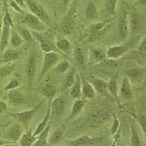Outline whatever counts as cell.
<instances>
[{
    "label": "cell",
    "mask_w": 146,
    "mask_h": 146,
    "mask_svg": "<svg viewBox=\"0 0 146 146\" xmlns=\"http://www.w3.org/2000/svg\"><path fill=\"white\" fill-rule=\"evenodd\" d=\"M45 101V98L43 99V100L40 102L37 105H36L32 109H29V110L19 112H9L8 115L13 119H14L16 121L20 123L24 127L25 131H28L29 125L31 123L39 109H40Z\"/></svg>",
    "instance_id": "cell-1"
},
{
    "label": "cell",
    "mask_w": 146,
    "mask_h": 146,
    "mask_svg": "<svg viewBox=\"0 0 146 146\" xmlns=\"http://www.w3.org/2000/svg\"><path fill=\"white\" fill-rule=\"evenodd\" d=\"M25 129L18 122H9L0 133V138L3 140L18 143Z\"/></svg>",
    "instance_id": "cell-2"
},
{
    "label": "cell",
    "mask_w": 146,
    "mask_h": 146,
    "mask_svg": "<svg viewBox=\"0 0 146 146\" xmlns=\"http://www.w3.org/2000/svg\"><path fill=\"white\" fill-rule=\"evenodd\" d=\"M20 23L26 28L36 33H44L47 28L45 23L30 13L23 15Z\"/></svg>",
    "instance_id": "cell-3"
},
{
    "label": "cell",
    "mask_w": 146,
    "mask_h": 146,
    "mask_svg": "<svg viewBox=\"0 0 146 146\" xmlns=\"http://www.w3.org/2000/svg\"><path fill=\"white\" fill-rule=\"evenodd\" d=\"M26 7L30 13L36 16L39 19L47 26L50 24L51 18L45 9L34 0H25Z\"/></svg>",
    "instance_id": "cell-4"
},
{
    "label": "cell",
    "mask_w": 146,
    "mask_h": 146,
    "mask_svg": "<svg viewBox=\"0 0 146 146\" xmlns=\"http://www.w3.org/2000/svg\"><path fill=\"white\" fill-rule=\"evenodd\" d=\"M59 61L58 54L54 52L45 53L43 59V63L40 73L38 81H40L45 78L46 74L53 69Z\"/></svg>",
    "instance_id": "cell-5"
},
{
    "label": "cell",
    "mask_w": 146,
    "mask_h": 146,
    "mask_svg": "<svg viewBox=\"0 0 146 146\" xmlns=\"http://www.w3.org/2000/svg\"><path fill=\"white\" fill-rule=\"evenodd\" d=\"M33 36L36 38L40 44V47L42 50L45 53L46 52H54L58 54L62 55L60 51L58 50L57 48H56L55 44L48 37L42 34V33H36L32 31Z\"/></svg>",
    "instance_id": "cell-6"
},
{
    "label": "cell",
    "mask_w": 146,
    "mask_h": 146,
    "mask_svg": "<svg viewBox=\"0 0 146 146\" xmlns=\"http://www.w3.org/2000/svg\"><path fill=\"white\" fill-rule=\"evenodd\" d=\"M103 139L100 137H91L89 135H82L70 141H67V146H90L100 144Z\"/></svg>",
    "instance_id": "cell-7"
},
{
    "label": "cell",
    "mask_w": 146,
    "mask_h": 146,
    "mask_svg": "<svg viewBox=\"0 0 146 146\" xmlns=\"http://www.w3.org/2000/svg\"><path fill=\"white\" fill-rule=\"evenodd\" d=\"M129 33V25L128 13L126 9L121 12L118 21V35L121 39H125L128 37Z\"/></svg>",
    "instance_id": "cell-8"
},
{
    "label": "cell",
    "mask_w": 146,
    "mask_h": 146,
    "mask_svg": "<svg viewBox=\"0 0 146 146\" xmlns=\"http://www.w3.org/2000/svg\"><path fill=\"white\" fill-rule=\"evenodd\" d=\"M66 100L63 96L56 97L50 102L52 115L60 117L64 114L65 109Z\"/></svg>",
    "instance_id": "cell-9"
},
{
    "label": "cell",
    "mask_w": 146,
    "mask_h": 146,
    "mask_svg": "<svg viewBox=\"0 0 146 146\" xmlns=\"http://www.w3.org/2000/svg\"><path fill=\"white\" fill-rule=\"evenodd\" d=\"M119 94L121 98L126 101L132 100L134 96L133 89L131 84V82L127 78H124L122 80L121 88L119 89Z\"/></svg>",
    "instance_id": "cell-10"
},
{
    "label": "cell",
    "mask_w": 146,
    "mask_h": 146,
    "mask_svg": "<svg viewBox=\"0 0 146 146\" xmlns=\"http://www.w3.org/2000/svg\"><path fill=\"white\" fill-rule=\"evenodd\" d=\"M21 57V52L17 49H10L5 50L0 56V63L1 64H10L18 60Z\"/></svg>",
    "instance_id": "cell-11"
},
{
    "label": "cell",
    "mask_w": 146,
    "mask_h": 146,
    "mask_svg": "<svg viewBox=\"0 0 146 146\" xmlns=\"http://www.w3.org/2000/svg\"><path fill=\"white\" fill-rule=\"evenodd\" d=\"M129 50L127 46L124 45L114 46L110 47L106 52L107 59L117 60L122 57Z\"/></svg>",
    "instance_id": "cell-12"
},
{
    "label": "cell",
    "mask_w": 146,
    "mask_h": 146,
    "mask_svg": "<svg viewBox=\"0 0 146 146\" xmlns=\"http://www.w3.org/2000/svg\"><path fill=\"white\" fill-rule=\"evenodd\" d=\"M87 102L88 101L87 99H74L72 109L67 119L68 122L72 121V119H74L79 114H81V112L84 110L85 106L86 104L87 103Z\"/></svg>",
    "instance_id": "cell-13"
},
{
    "label": "cell",
    "mask_w": 146,
    "mask_h": 146,
    "mask_svg": "<svg viewBox=\"0 0 146 146\" xmlns=\"http://www.w3.org/2000/svg\"><path fill=\"white\" fill-rule=\"evenodd\" d=\"M126 74L129 81L132 82H140L145 76V69L142 68H135L128 69L125 71Z\"/></svg>",
    "instance_id": "cell-14"
},
{
    "label": "cell",
    "mask_w": 146,
    "mask_h": 146,
    "mask_svg": "<svg viewBox=\"0 0 146 146\" xmlns=\"http://www.w3.org/2000/svg\"><path fill=\"white\" fill-rule=\"evenodd\" d=\"M8 98L9 104L13 106H21L26 102L25 95L17 89L8 91Z\"/></svg>",
    "instance_id": "cell-15"
},
{
    "label": "cell",
    "mask_w": 146,
    "mask_h": 146,
    "mask_svg": "<svg viewBox=\"0 0 146 146\" xmlns=\"http://www.w3.org/2000/svg\"><path fill=\"white\" fill-rule=\"evenodd\" d=\"M94 87L96 93L101 95H109L107 88V82L102 79L94 78L89 81Z\"/></svg>",
    "instance_id": "cell-16"
},
{
    "label": "cell",
    "mask_w": 146,
    "mask_h": 146,
    "mask_svg": "<svg viewBox=\"0 0 146 146\" xmlns=\"http://www.w3.org/2000/svg\"><path fill=\"white\" fill-rule=\"evenodd\" d=\"M64 131L65 127L64 125H62L56 128L52 133L48 135V143L52 146H56V145L62 140Z\"/></svg>",
    "instance_id": "cell-17"
},
{
    "label": "cell",
    "mask_w": 146,
    "mask_h": 146,
    "mask_svg": "<svg viewBox=\"0 0 146 146\" xmlns=\"http://www.w3.org/2000/svg\"><path fill=\"white\" fill-rule=\"evenodd\" d=\"M37 66V59L35 55L29 56L25 65V72L29 80H32L35 75Z\"/></svg>",
    "instance_id": "cell-18"
},
{
    "label": "cell",
    "mask_w": 146,
    "mask_h": 146,
    "mask_svg": "<svg viewBox=\"0 0 146 146\" xmlns=\"http://www.w3.org/2000/svg\"><path fill=\"white\" fill-rule=\"evenodd\" d=\"M82 94L88 99H93L96 96V92L90 82L81 76Z\"/></svg>",
    "instance_id": "cell-19"
},
{
    "label": "cell",
    "mask_w": 146,
    "mask_h": 146,
    "mask_svg": "<svg viewBox=\"0 0 146 146\" xmlns=\"http://www.w3.org/2000/svg\"><path fill=\"white\" fill-rule=\"evenodd\" d=\"M56 48L64 56H70L72 54V46L66 39H60L55 43Z\"/></svg>",
    "instance_id": "cell-20"
},
{
    "label": "cell",
    "mask_w": 146,
    "mask_h": 146,
    "mask_svg": "<svg viewBox=\"0 0 146 146\" xmlns=\"http://www.w3.org/2000/svg\"><path fill=\"white\" fill-rule=\"evenodd\" d=\"M52 101H48V108H47V110H46V114L44 116L43 120L40 122L38 125H37V127L35 129V130L33 132V134L36 137L41 133V132L44 130V129L46 127V125H48V122L50 121V118L52 116L51 114V109H50V102Z\"/></svg>",
    "instance_id": "cell-21"
},
{
    "label": "cell",
    "mask_w": 146,
    "mask_h": 146,
    "mask_svg": "<svg viewBox=\"0 0 146 146\" xmlns=\"http://www.w3.org/2000/svg\"><path fill=\"white\" fill-rule=\"evenodd\" d=\"M70 95L74 99H81L82 96V79L81 75L77 73L74 84L70 88Z\"/></svg>",
    "instance_id": "cell-22"
},
{
    "label": "cell",
    "mask_w": 146,
    "mask_h": 146,
    "mask_svg": "<svg viewBox=\"0 0 146 146\" xmlns=\"http://www.w3.org/2000/svg\"><path fill=\"white\" fill-rule=\"evenodd\" d=\"M10 27L3 25L1 37H0V51L1 53L4 52L9 44L10 39Z\"/></svg>",
    "instance_id": "cell-23"
},
{
    "label": "cell",
    "mask_w": 146,
    "mask_h": 146,
    "mask_svg": "<svg viewBox=\"0 0 146 146\" xmlns=\"http://www.w3.org/2000/svg\"><path fill=\"white\" fill-rule=\"evenodd\" d=\"M107 59L106 52L100 49H92L90 52V61L94 64H99Z\"/></svg>",
    "instance_id": "cell-24"
},
{
    "label": "cell",
    "mask_w": 146,
    "mask_h": 146,
    "mask_svg": "<svg viewBox=\"0 0 146 146\" xmlns=\"http://www.w3.org/2000/svg\"><path fill=\"white\" fill-rule=\"evenodd\" d=\"M117 76H113L107 82V88L109 95H111L115 100H119V89L117 85Z\"/></svg>",
    "instance_id": "cell-25"
},
{
    "label": "cell",
    "mask_w": 146,
    "mask_h": 146,
    "mask_svg": "<svg viewBox=\"0 0 146 146\" xmlns=\"http://www.w3.org/2000/svg\"><path fill=\"white\" fill-rule=\"evenodd\" d=\"M111 115L104 109H98L92 115V119L94 122L97 124H103L110 120Z\"/></svg>",
    "instance_id": "cell-26"
},
{
    "label": "cell",
    "mask_w": 146,
    "mask_h": 146,
    "mask_svg": "<svg viewBox=\"0 0 146 146\" xmlns=\"http://www.w3.org/2000/svg\"><path fill=\"white\" fill-rule=\"evenodd\" d=\"M32 130L26 131L23 133L22 136L19 139V146H32L34 142L36 141L37 137H36L33 134Z\"/></svg>",
    "instance_id": "cell-27"
},
{
    "label": "cell",
    "mask_w": 146,
    "mask_h": 146,
    "mask_svg": "<svg viewBox=\"0 0 146 146\" xmlns=\"http://www.w3.org/2000/svg\"><path fill=\"white\" fill-rule=\"evenodd\" d=\"M131 129V146H142L141 139L139 136L137 129L133 122V119L130 120Z\"/></svg>",
    "instance_id": "cell-28"
},
{
    "label": "cell",
    "mask_w": 146,
    "mask_h": 146,
    "mask_svg": "<svg viewBox=\"0 0 146 146\" xmlns=\"http://www.w3.org/2000/svg\"><path fill=\"white\" fill-rule=\"evenodd\" d=\"M57 92V88L54 84H46L41 88V92L46 99L52 101Z\"/></svg>",
    "instance_id": "cell-29"
},
{
    "label": "cell",
    "mask_w": 146,
    "mask_h": 146,
    "mask_svg": "<svg viewBox=\"0 0 146 146\" xmlns=\"http://www.w3.org/2000/svg\"><path fill=\"white\" fill-rule=\"evenodd\" d=\"M15 29L24 41H31L33 39L31 31L25 26L21 25H15Z\"/></svg>",
    "instance_id": "cell-30"
},
{
    "label": "cell",
    "mask_w": 146,
    "mask_h": 146,
    "mask_svg": "<svg viewBox=\"0 0 146 146\" xmlns=\"http://www.w3.org/2000/svg\"><path fill=\"white\" fill-rule=\"evenodd\" d=\"M129 25L130 26L132 33L133 34H136L140 30L141 28V19L139 17L137 13H132L129 18Z\"/></svg>",
    "instance_id": "cell-31"
},
{
    "label": "cell",
    "mask_w": 146,
    "mask_h": 146,
    "mask_svg": "<svg viewBox=\"0 0 146 146\" xmlns=\"http://www.w3.org/2000/svg\"><path fill=\"white\" fill-rule=\"evenodd\" d=\"M67 75L65 76L64 88L65 90L70 89L72 86L74 84L75 80V76L77 74L76 69L75 68H70L69 70L67 72Z\"/></svg>",
    "instance_id": "cell-32"
},
{
    "label": "cell",
    "mask_w": 146,
    "mask_h": 146,
    "mask_svg": "<svg viewBox=\"0 0 146 146\" xmlns=\"http://www.w3.org/2000/svg\"><path fill=\"white\" fill-rule=\"evenodd\" d=\"M9 42L14 49H18L21 46L24 42V41L23 40V39L15 28H11Z\"/></svg>",
    "instance_id": "cell-33"
},
{
    "label": "cell",
    "mask_w": 146,
    "mask_h": 146,
    "mask_svg": "<svg viewBox=\"0 0 146 146\" xmlns=\"http://www.w3.org/2000/svg\"><path fill=\"white\" fill-rule=\"evenodd\" d=\"M75 28V23L70 19H67L64 21L60 26V30L65 35H70L74 32Z\"/></svg>",
    "instance_id": "cell-34"
},
{
    "label": "cell",
    "mask_w": 146,
    "mask_h": 146,
    "mask_svg": "<svg viewBox=\"0 0 146 146\" xmlns=\"http://www.w3.org/2000/svg\"><path fill=\"white\" fill-rule=\"evenodd\" d=\"M74 56L75 61L80 66H84L86 63V57L83 49L77 48L74 51Z\"/></svg>",
    "instance_id": "cell-35"
},
{
    "label": "cell",
    "mask_w": 146,
    "mask_h": 146,
    "mask_svg": "<svg viewBox=\"0 0 146 146\" xmlns=\"http://www.w3.org/2000/svg\"><path fill=\"white\" fill-rule=\"evenodd\" d=\"M16 65L15 64H6L0 67V81L7 78L15 70Z\"/></svg>",
    "instance_id": "cell-36"
},
{
    "label": "cell",
    "mask_w": 146,
    "mask_h": 146,
    "mask_svg": "<svg viewBox=\"0 0 146 146\" xmlns=\"http://www.w3.org/2000/svg\"><path fill=\"white\" fill-rule=\"evenodd\" d=\"M70 68V63L67 60H64L57 63L55 67L53 68V71L56 74H62L67 72Z\"/></svg>",
    "instance_id": "cell-37"
},
{
    "label": "cell",
    "mask_w": 146,
    "mask_h": 146,
    "mask_svg": "<svg viewBox=\"0 0 146 146\" xmlns=\"http://www.w3.org/2000/svg\"><path fill=\"white\" fill-rule=\"evenodd\" d=\"M134 117V120L137 122L139 125L140 126L141 131L144 135H146V114L145 112L139 113L137 114H131Z\"/></svg>",
    "instance_id": "cell-38"
},
{
    "label": "cell",
    "mask_w": 146,
    "mask_h": 146,
    "mask_svg": "<svg viewBox=\"0 0 146 146\" xmlns=\"http://www.w3.org/2000/svg\"><path fill=\"white\" fill-rule=\"evenodd\" d=\"M85 16L89 19H95L98 17V11L94 3H88L85 8Z\"/></svg>",
    "instance_id": "cell-39"
},
{
    "label": "cell",
    "mask_w": 146,
    "mask_h": 146,
    "mask_svg": "<svg viewBox=\"0 0 146 146\" xmlns=\"http://www.w3.org/2000/svg\"><path fill=\"white\" fill-rule=\"evenodd\" d=\"M2 23L3 25L9 26L11 28H15V25L14 23V21H13V19L10 13L8 11V8H6L5 9V13L4 15H3Z\"/></svg>",
    "instance_id": "cell-40"
},
{
    "label": "cell",
    "mask_w": 146,
    "mask_h": 146,
    "mask_svg": "<svg viewBox=\"0 0 146 146\" xmlns=\"http://www.w3.org/2000/svg\"><path fill=\"white\" fill-rule=\"evenodd\" d=\"M113 122L110 129V134L112 137H115L117 134L121 127V122L117 116L115 114H112Z\"/></svg>",
    "instance_id": "cell-41"
},
{
    "label": "cell",
    "mask_w": 146,
    "mask_h": 146,
    "mask_svg": "<svg viewBox=\"0 0 146 146\" xmlns=\"http://www.w3.org/2000/svg\"><path fill=\"white\" fill-rule=\"evenodd\" d=\"M21 85V82L19 81V79L17 78H13L9 81L4 88V90L5 91H10L11 90H14V89H18Z\"/></svg>",
    "instance_id": "cell-42"
},
{
    "label": "cell",
    "mask_w": 146,
    "mask_h": 146,
    "mask_svg": "<svg viewBox=\"0 0 146 146\" xmlns=\"http://www.w3.org/2000/svg\"><path fill=\"white\" fill-rule=\"evenodd\" d=\"M118 0H107L106 5L107 11L111 15H115L116 13V6Z\"/></svg>",
    "instance_id": "cell-43"
},
{
    "label": "cell",
    "mask_w": 146,
    "mask_h": 146,
    "mask_svg": "<svg viewBox=\"0 0 146 146\" xmlns=\"http://www.w3.org/2000/svg\"><path fill=\"white\" fill-rule=\"evenodd\" d=\"M9 6H11V8H13V9L15 11H16L17 13H19L20 15H24L25 13V11H23V9L22 8H21L20 6H19L17 3H16L14 0H10L9 1Z\"/></svg>",
    "instance_id": "cell-44"
},
{
    "label": "cell",
    "mask_w": 146,
    "mask_h": 146,
    "mask_svg": "<svg viewBox=\"0 0 146 146\" xmlns=\"http://www.w3.org/2000/svg\"><path fill=\"white\" fill-rule=\"evenodd\" d=\"M32 146H52L48 143V139L37 137L36 141Z\"/></svg>",
    "instance_id": "cell-45"
},
{
    "label": "cell",
    "mask_w": 146,
    "mask_h": 146,
    "mask_svg": "<svg viewBox=\"0 0 146 146\" xmlns=\"http://www.w3.org/2000/svg\"><path fill=\"white\" fill-rule=\"evenodd\" d=\"M8 109V106L6 102L0 100V114L3 113Z\"/></svg>",
    "instance_id": "cell-46"
},
{
    "label": "cell",
    "mask_w": 146,
    "mask_h": 146,
    "mask_svg": "<svg viewBox=\"0 0 146 146\" xmlns=\"http://www.w3.org/2000/svg\"><path fill=\"white\" fill-rule=\"evenodd\" d=\"M145 49H146V41H145V38H144L143 40L142 41L140 45H139V46L138 47V50L141 52H145Z\"/></svg>",
    "instance_id": "cell-47"
},
{
    "label": "cell",
    "mask_w": 146,
    "mask_h": 146,
    "mask_svg": "<svg viewBox=\"0 0 146 146\" xmlns=\"http://www.w3.org/2000/svg\"><path fill=\"white\" fill-rule=\"evenodd\" d=\"M14 1L17 3V4L20 6L21 8H22L23 9L25 8V7H26V3H25V0H14Z\"/></svg>",
    "instance_id": "cell-48"
},
{
    "label": "cell",
    "mask_w": 146,
    "mask_h": 146,
    "mask_svg": "<svg viewBox=\"0 0 146 146\" xmlns=\"http://www.w3.org/2000/svg\"><path fill=\"white\" fill-rule=\"evenodd\" d=\"M60 1L62 5L65 6V7H67L70 4L72 0H60Z\"/></svg>",
    "instance_id": "cell-49"
},
{
    "label": "cell",
    "mask_w": 146,
    "mask_h": 146,
    "mask_svg": "<svg viewBox=\"0 0 146 146\" xmlns=\"http://www.w3.org/2000/svg\"><path fill=\"white\" fill-rule=\"evenodd\" d=\"M11 142H9L7 141H5V140H3V139L0 138V146H2L3 145H5L6 144H8V143H11ZM16 143V142H15Z\"/></svg>",
    "instance_id": "cell-50"
},
{
    "label": "cell",
    "mask_w": 146,
    "mask_h": 146,
    "mask_svg": "<svg viewBox=\"0 0 146 146\" xmlns=\"http://www.w3.org/2000/svg\"><path fill=\"white\" fill-rule=\"evenodd\" d=\"M2 146H19V144H18V143H15V142H11V143L6 144Z\"/></svg>",
    "instance_id": "cell-51"
},
{
    "label": "cell",
    "mask_w": 146,
    "mask_h": 146,
    "mask_svg": "<svg viewBox=\"0 0 146 146\" xmlns=\"http://www.w3.org/2000/svg\"><path fill=\"white\" fill-rule=\"evenodd\" d=\"M139 4L141 6H146V0H137Z\"/></svg>",
    "instance_id": "cell-52"
},
{
    "label": "cell",
    "mask_w": 146,
    "mask_h": 146,
    "mask_svg": "<svg viewBox=\"0 0 146 146\" xmlns=\"http://www.w3.org/2000/svg\"><path fill=\"white\" fill-rule=\"evenodd\" d=\"M1 1L4 4L5 8H8V0H1Z\"/></svg>",
    "instance_id": "cell-53"
},
{
    "label": "cell",
    "mask_w": 146,
    "mask_h": 146,
    "mask_svg": "<svg viewBox=\"0 0 146 146\" xmlns=\"http://www.w3.org/2000/svg\"><path fill=\"white\" fill-rule=\"evenodd\" d=\"M2 28H3V23H2V21H0V37H1Z\"/></svg>",
    "instance_id": "cell-54"
},
{
    "label": "cell",
    "mask_w": 146,
    "mask_h": 146,
    "mask_svg": "<svg viewBox=\"0 0 146 146\" xmlns=\"http://www.w3.org/2000/svg\"><path fill=\"white\" fill-rule=\"evenodd\" d=\"M5 124H0V127H2L3 126H5Z\"/></svg>",
    "instance_id": "cell-55"
},
{
    "label": "cell",
    "mask_w": 146,
    "mask_h": 146,
    "mask_svg": "<svg viewBox=\"0 0 146 146\" xmlns=\"http://www.w3.org/2000/svg\"></svg>",
    "instance_id": "cell-56"
}]
</instances>
